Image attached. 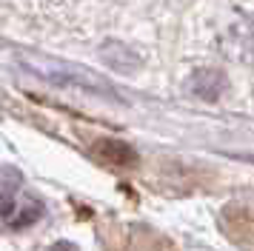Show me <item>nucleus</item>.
<instances>
[{
	"label": "nucleus",
	"instance_id": "nucleus-1",
	"mask_svg": "<svg viewBox=\"0 0 254 251\" xmlns=\"http://www.w3.org/2000/svg\"><path fill=\"white\" fill-rule=\"evenodd\" d=\"M43 217V203L32 191H26L20 174L12 169L0 171V226L23 231Z\"/></svg>",
	"mask_w": 254,
	"mask_h": 251
},
{
	"label": "nucleus",
	"instance_id": "nucleus-2",
	"mask_svg": "<svg viewBox=\"0 0 254 251\" xmlns=\"http://www.w3.org/2000/svg\"><path fill=\"white\" fill-rule=\"evenodd\" d=\"M191 89L197 91V94H203L206 100H214L220 91L226 89V77L220 74V71H200L194 77V86Z\"/></svg>",
	"mask_w": 254,
	"mask_h": 251
}]
</instances>
